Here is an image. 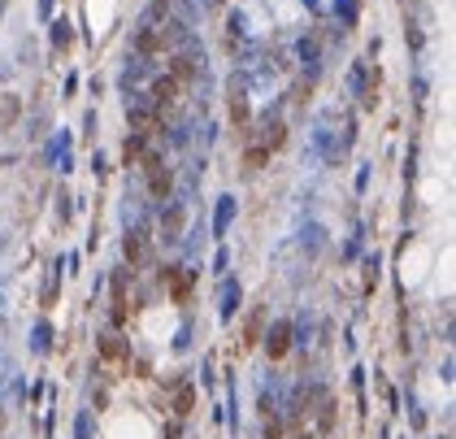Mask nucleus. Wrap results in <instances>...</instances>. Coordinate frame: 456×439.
I'll list each match as a JSON object with an SVG mask.
<instances>
[{
    "label": "nucleus",
    "mask_w": 456,
    "mask_h": 439,
    "mask_svg": "<svg viewBox=\"0 0 456 439\" xmlns=\"http://www.w3.org/2000/svg\"><path fill=\"white\" fill-rule=\"evenodd\" d=\"M239 309V283H226L222 287V318H231Z\"/></svg>",
    "instance_id": "nucleus-1"
},
{
    "label": "nucleus",
    "mask_w": 456,
    "mask_h": 439,
    "mask_svg": "<svg viewBox=\"0 0 456 439\" xmlns=\"http://www.w3.org/2000/svg\"><path fill=\"white\" fill-rule=\"evenodd\" d=\"M48 335H53V331H48V322H40V327H35V339H30V348H35V352H48Z\"/></svg>",
    "instance_id": "nucleus-2"
},
{
    "label": "nucleus",
    "mask_w": 456,
    "mask_h": 439,
    "mask_svg": "<svg viewBox=\"0 0 456 439\" xmlns=\"http://www.w3.org/2000/svg\"><path fill=\"white\" fill-rule=\"evenodd\" d=\"M287 348V327H274V339H270V356H279Z\"/></svg>",
    "instance_id": "nucleus-3"
},
{
    "label": "nucleus",
    "mask_w": 456,
    "mask_h": 439,
    "mask_svg": "<svg viewBox=\"0 0 456 439\" xmlns=\"http://www.w3.org/2000/svg\"><path fill=\"white\" fill-rule=\"evenodd\" d=\"M74 439H91V418H87V413H78V422H74Z\"/></svg>",
    "instance_id": "nucleus-4"
},
{
    "label": "nucleus",
    "mask_w": 456,
    "mask_h": 439,
    "mask_svg": "<svg viewBox=\"0 0 456 439\" xmlns=\"http://www.w3.org/2000/svg\"><path fill=\"white\" fill-rule=\"evenodd\" d=\"M226 222H231V200H222V209H218V231H226Z\"/></svg>",
    "instance_id": "nucleus-5"
},
{
    "label": "nucleus",
    "mask_w": 456,
    "mask_h": 439,
    "mask_svg": "<svg viewBox=\"0 0 456 439\" xmlns=\"http://www.w3.org/2000/svg\"><path fill=\"white\" fill-rule=\"evenodd\" d=\"M409 418H413V427H417V431H421V427H426V418H421V409H417V404H413V400H409Z\"/></svg>",
    "instance_id": "nucleus-6"
}]
</instances>
